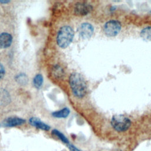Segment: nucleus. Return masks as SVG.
Returning a JSON list of instances; mask_svg holds the SVG:
<instances>
[{
  "label": "nucleus",
  "instance_id": "1",
  "mask_svg": "<svg viewBox=\"0 0 151 151\" xmlns=\"http://www.w3.org/2000/svg\"><path fill=\"white\" fill-rule=\"evenodd\" d=\"M69 83L75 96L81 98L86 95L87 93V85L81 74L77 73L71 74L70 77Z\"/></svg>",
  "mask_w": 151,
  "mask_h": 151
},
{
  "label": "nucleus",
  "instance_id": "15",
  "mask_svg": "<svg viewBox=\"0 0 151 151\" xmlns=\"http://www.w3.org/2000/svg\"><path fill=\"white\" fill-rule=\"evenodd\" d=\"M54 74L55 75V76H57L58 77H59L60 76H61L63 75V70L61 69V67L57 66V67H55L54 68Z\"/></svg>",
  "mask_w": 151,
  "mask_h": 151
},
{
  "label": "nucleus",
  "instance_id": "13",
  "mask_svg": "<svg viewBox=\"0 0 151 151\" xmlns=\"http://www.w3.org/2000/svg\"><path fill=\"white\" fill-rule=\"evenodd\" d=\"M52 133L53 134L55 135L56 136H57L63 143H66V144H68L69 143V140L66 137V136L65 135H64L61 132L58 131V130H56V129L53 130L52 132Z\"/></svg>",
  "mask_w": 151,
  "mask_h": 151
},
{
  "label": "nucleus",
  "instance_id": "14",
  "mask_svg": "<svg viewBox=\"0 0 151 151\" xmlns=\"http://www.w3.org/2000/svg\"><path fill=\"white\" fill-rule=\"evenodd\" d=\"M16 81L20 84L24 85L28 82V78L24 74H20L16 76Z\"/></svg>",
  "mask_w": 151,
  "mask_h": 151
},
{
  "label": "nucleus",
  "instance_id": "10",
  "mask_svg": "<svg viewBox=\"0 0 151 151\" xmlns=\"http://www.w3.org/2000/svg\"><path fill=\"white\" fill-rule=\"evenodd\" d=\"M70 114V110L67 108H63L60 110L54 111L52 113V116L56 118H65Z\"/></svg>",
  "mask_w": 151,
  "mask_h": 151
},
{
  "label": "nucleus",
  "instance_id": "11",
  "mask_svg": "<svg viewBox=\"0 0 151 151\" xmlns=\"http://www.w3.org/2000/svg\"><path fill=\"white\" fill-rule=\"evenodd\" d=\"M140 36L145 41H151V27L144 28L140 32Z\"/></svg>",
  "mask_w": 151,
  "mask_h": 151
},
{
  "label": "nucleus",
  "instance_id": "17",
  "mask_svg": "<svg viewBox=\"0 0 151 151\" xmlns=\"http://www.w3.org/2000/svg\"><path fill=\"white\" fill-rule=\"evenodd\" d=\"M8 2H9L8 1H0V2L2 3V4H4V3H8Z\"/></svg>",
  "mask_w": 151,
  "mask_h": 151
},
{
  "label": "nucleus",
  "instance_id": "2",
  "mask_svg": "<svg viewBox=\"0 0 151 151\" xmlns=\"http://www.w3.org/2000/svg\"><path fill=\"white\" fill-rule=\"evenodd\" d=\"M74 37V31L69 26L61 27L57 34V42L59 47L62 48L67 47L73 41Z\"/></svg>",
  "mask_w": 151,
  "mask_h": 151
},
{
  "label": "nucleus",
  "instance_id": "18",
  "mask_svg": "<svg viewBox=\"0 0 151 151\" xmlns=\"http://www.w3.org/2000/svg\"><path fill=\"white\" fill-rule=\"evenodd\" d=\"M78 151H81V150H78Z\"/></svg>",
  "mask_w": 151,
  "mask_h": 151
},
{
  "label": "nucleus",
  "instance_id": "12",
  "mask_svg": "<svg viewBox=\"0 0 151 151\" xmlns=\"http://www.w3.org/2000/svg\"><path fill=\"white\" fill-rule=\"evenodd\" d=\"M43 83V77L41 74H37L33 80V84L37 88H40Z\"/></svg>",
  "mask_w": 151,
  "mask_h": 151
},
{
  "label": "nucleus",
  "instance_id": "3",
  "mask_svg": "<svg viewBox=\"0 0 151 151\" xmlns=\"http://www.w3.org/2000/svg\"><path fill=\"white\" fill-rule=\"evenodd\" d=\"M112 127L117 132H124L127 130L131 125V122L127 117L118 114L114 116L111 120Z\"/></svg>",
  "mask_w": 151,
  "mask_h": 151
},
{
  "label": "nucleus",
  "instance_id": "6",
  "mask_svg": "<svg viewBox=\"0 0 151 151\" xmlns=\"http://www.w3.org/2000/svg\"><path fill=\"white\" fill-rule=\"evenodd\" d=\"M93 9L91 5L86 2H78L76 4L74 12L77 15H86L90 13Z\"/></svg>",
  "mask_w": 151,
  "mask_h": 151
},
{
  "label": "nucleus",
  "instance_id": "16",
  "mask_svg": "<svg viewBox=\"0 0 151 151\" xmlns=\"http://www.w3.org/2000/svg\"><path fill=\"white\" fill-rule=\"evenodd\" d=\"M5 74V69L4 66L0 63V79L2 78Z\"/></svg>",
  "mask_w": 151,
  "mask_h": 151
},
{
  "label": "nucleus",
  "instance_id": "9",
  "mask_svg": "<svg viewBox=\"0 0 151 151\" xmlns=\"http://www.w3.org/2000/svg\"><path fill=\"white\" fill-rule=\"evenodd\" d=\"M12 41L11 35L6 32L0 34V48H6L9 47Z\"/></svg>",
  "mask_w": 151,
  "mask_h": 151
},
{
  "label": "nucleus",
  "instance_id": "7",
  "mask_svg": "<svg viewBox=\"0 0 151 151\" xmlns=\"http://www.w3.org/2000/svg\"><path fill=\"white\" fill-rule=\"evenodd\" d=\"M25 120L18 117H10L6 119L3 122V125L5 127H15L24 124Z\"/></svg>",
  "mask_w": 151,
  "mask_h": 151
},
{
  "label": "nucleus",
  "instance_id": "8",
  "mask_svg": "<svg viewBox=\"0 0 151 151\" xmlns=\"http://www.w3.org/2000/svg\"><path fill=\"white\" fill-rule=\"evenodd\" d=\"M29 123L32 126L43 130L48 131L50 129V126L45 124L37 117H31L29 120Z\"/></svg>",
  "mask_w": 151,
  "mask_h": 151
},
{
  "label": "nucleus",
  "instance_id": "5",
  "mask_svg": "<svg viewBox=\"0 0 151 151\" xmlns=\"http://www.w3.org/2000/svg\"><path fill=\"white\" fill-rule=\"evenodd\" d=\"M94 32V28L89 23H83L78 28V32L80 36L83 39H88L90 38Z\"/></svg>",
  "mask_w": 151,
  "mask_h": 151
},
{
  "label": "nucleus",
  "instance_id": "4",
  "mask_svg": "<svg viewBox=\"0 0 151 151\" xmlns=\"http://www.w3.org/2000/svg\"><path fill=\"white\" fill-rule=\"evenodd\" d=\"M104 33L109 37L117 35L121 30L120 23L116 20H110L107 22L104 26Z\"/></svg>",
  "mask_w": 151,
  "mask_h": 151
}]
</instances>
